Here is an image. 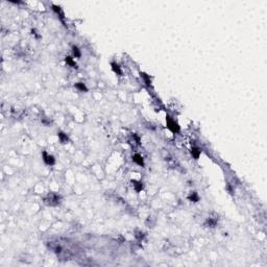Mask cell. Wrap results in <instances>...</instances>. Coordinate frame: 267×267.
Instances as JSON below:
<instances>
[{"label": "cell", "instance_id": "cell-10", "mask_svg": "<svg viewBox=\"0 0 267 267\" xmlns=\"http://www.w3.org/2000/svg\"><path fill=\"white\" fill-rule=\"evenodd\" d=\"M74 88L76 90L79 91V92H84V93L88 92V88H87V86H86V84H84V82H76L74 85Z\"/></svg>", "mask_w": 267, "mask_h": 267}, {"label": "cell", "instance_id": "cell-4", "mask_svg": "<svg viewBox=\"0 0 267 267\" xmlns=\"http://www.w3.org/2000/svg\"><path fill=\"white\" fill-rule=\"evenodd\" d=\"M48 204L51 206H55V205H59L60 204V196L58 194H50L48 196ZM46 200V201H47Z\"/></svg>", "mask_w": 267, "mask_h": 267}, {"label": "cell", "instance_id": "cell-15", "mask_svg": "<svg viewBox=\"0 0 267 267\" xmlns=\"http://www.w3.org/2000/svg\"><path fill=\"white\" fill-rule=\"evenodd\" d=\"M134 188H135V190L137 191V192H140V191H142L143 190V184L141 182H136V181H134Z\"/></svg>", "mask_w": 267, "mask_h": 267}, {"label": "cell", "instance_id": "cell-14", "mask_svg": "<svg viewBox=\"0 0 267 267\" xmlns=\"http://www.w3.org/2000/svg\"><path fill=\"white\" fill-rule=\"evenodd\" d=\"M140 75H141V77H142L143 80H144L145 85L147 86V87H150L151 80H150V76H149V75H147L146 73H144V72H141V73H140Z\"/></svg>", "mask_w": 267, "mask_h": 267}, {"label": "cell", "instance_id": "cell-1", "mask_svg": "<svg viewBox=\"0 0 267 267\" xmlns=\"http://www.w3.org/2000/svg\"><path fill=\"white\" fill-rule=\"evenodd\" d=\"M166 125H167L168 130L173 134H178L181 132V126L178 125V123L169 115H166Z\"/></svg>", "mask_w": 267, "mask_h": 267}, {"label": "cell", "instance_id": "cell-11", "mask_svg": "<svg viewBox=\"0 0 267 267\" xmlns=\"http://www.w3.org/2000/svg\"><path fill=\"white\" fill-rule=\"evenodd\" d=\"M188 199L192 202H197L200 200V197H199V195L197 194V192L193 191V192H190V194L188 195Z\"/></svg>", "mask_w": 267, "mask_h": 267}, {"label": "cell", "instance_id": "cell-13", "mask_svg": "<svg viewBox=\"0 0 267 267\" xmlns=\"http://www.w3.org/2000/svg\"><path fill=\"white\" fill-rule=\"evenodd\" d=\"M206 225L209 227H215L217 225V219H216V218H213V217L208 218L207 221H206Z\"/></svg>", "mask_w": 267, "mask_h": 267}, {"label": "cell", "instance_id": "cell-7", "mask_svg": "<svg viewBox=\"0 0 267 267\" xmlns=\"http://www.w3.org/2000/svg\"><path fill=\"white\" fill-rule=\"evenodd\" d=\"M111 68H112L113 72L115 73L117 75H121L122 74V70H121V67H120L119 64H117L116 62H112L111 63Z\"/></svg>", "mask_w": 267, "mask_h": 267}, {"label": "cell", "instance_id": "cell-5", "mask_svg": "<svg viewBox=\"0 0 267 267\" xmlns=\"http://www.w3.org/2000/svg\"><path fill=\"white\" fill-rule=\"evenodd\" d=\"M52 10L56 14V15L59 16V18L61 19V21L62 22H64V18H65V14H64V12H63L62 8L61 6H59V5H55L53 4L52 5Z\"/></svg>", "mask_w": 267, "mask_h": 267}, {"label": "cell", "instance_id": "cell-3", "mask_svg": "<svg viewBox=\"0 0 267 267\" xmlns=\"http://www.w3.org/2000/svg\"><path fill=\"white\" fill-rule=\"evenodd\" d=\"M132 162L135 163V164L139 165V166H141V167H144V159H143V157L140 153H135V155H132Z\"/></svg>", "mask_w": 267, "mask_h": 267}, {"label": "cell", "instance_id": "cell-9", "mask_svg": "<svg viewBox=\"0 0 267 267\" xmlns=\"http://www.w3.org/2000/svg\"><path fill=\"white\" fill-rule=\"evenodd\" d=\"M71 51H72V56L74 59H79L82 58V50L79 49V48L77 47V46L73 45L72 48H71Z\"/></svg>", "mask_w": 267, "mask_h": 267}, {"label": "cell", "instance_id": "cell-2", "mask_svg": "<svg viewBox=\"0 0 267 267\" xmlns=\"http://www.w3.org/2000/svg\"><path fill=\"white\" fill-rule=\"evenodd\" d=\"M42 157H43L44 163H45L46 165H48V166H53V165L55 164V158L53 157L52 155L48 153L47 151H45V150L42 152Z\"/></svg>", "mask_w": 267, "mask_h": 267}, {"label": "cell", "instance_id": "cell-12", "mask_svg": "<svg viewBox=\"0 0 267 267\" xmlns=\"http://www.w3.org/2000/svg\"><path fill=\"white\" fill-rule=\"evenodd\" d=\"M65 61H66V63H67L68 66H70V67H72V68H77L76 62H75V60H74L73 56H66Z\"/></svg>", "mask_w": 267, "mask_h": 267}, {"label": "cell", "instance_id": "cell-16", "mask_svg": "<svg viewBox=\"0 0 267 267\" xmlns=\"http://www.w3.org/2000/svg\"><path fill=\"white\" fill-rule=\"evenodd\" d=\"M132 139L135 140L136 143H137L138 145L141 144V138H140V136H138L137 134H132Z\"/></svg>", "mask_w": 267, "mask_h": 267}, {"label": "cell", "instance_id": "cell-6", "mask_svg": "<svg viewBox=\"0 0 267 267\" xmlns=\"http://www.w3.org/2000/svg\"><path fill=\"white\" fill-rule=\"evenodd\" d=\"M190 153H191V155L194 158L195 160H198V158L201 155V149L199 147H197V146H192L191 149H190Z\"/></svg>", "mask_w": 267, "mask_h": 267}, {"label": "cell", "instance_id": "cell-8", "mask_svg": "<svg viewBox=\"0 0 267 267\" xmlns=\"http://www.w3.org/2000/svg\"><path fill=\"white\" fill-rule=\"evenodd\" d=\"M58 137H59V140H60V142L62 143V144H66V143L69 142V137H68L67 134H65L64 132H59Z\"/></svg>", "mask_w": 267, "mask_h": 267}]
</instances>
